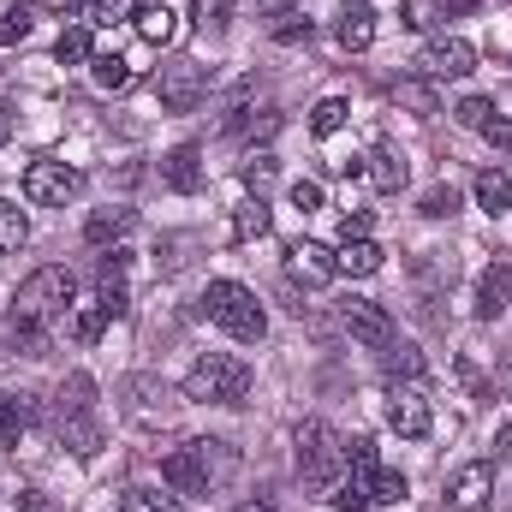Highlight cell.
<instances>
[{
  "instance_id": "obj_31",
  "label": "cell",
  "mask_w": 512,
  "mask_h": 512,
  "mask_svg": "<svg viewBox=\"0 0 512 512\" xmlns=\"http://www.w3.org/2000/svg\"><path fill=\"white\" fill-rule=\"evenodd\" d=\"M268 227H274V209H268L262 197H251V203H245V209L233 215V239H239V245H251V239H262Z\"/></svg>"
},
{
  "instance_id": "obj_47",
  "label": "cell",
  "mask_w": 512,
  "mask_h": 512,
  "mask_svg": "<svg viewBox=\"0 0 512 512\" xmlns=\"http://www.w3.org/2000/svg\"><path fill=\"white\" fill-rule=\"evenodd\" d=\"M483 137H489L495 149H512V114H489V120H483Z\"/></svg>"
},
{
  "instance_id": "obj_11",
  "label": "cell",
  "mask_w": 512,
  "mask_h": 512,
  "mask_svg": "<svg viewBox=\"0 0 512 512\" xmlns=\"http://www.w3.org/2000/svg\"><path fill=\"white\" fill-rule=\"evenodd\" d=\"M489 495H495V465H489V459H471V465H459L453 483H447V512H483Z\"/></svg>"
},
{
  "instance_id": "obj_45",
  "label": "cell",
  "mask_w": 512,
  "mask_h": 512,
  "mask_svg": "<svg viewBox=\"0 0 512 512\" xmlns=\"http://www.w3.org/2000/svg\"><path fill=\"white\" fill-rule=\"evenodd\" d=\"M292 209L316 215V209H322V179H298V185H292Z\"/></svg>"
},
{
  "instance_id": "obj_17",
  "label": "cell",
  "mask_w": 512,
  "mask_h": 512,
  "mask_svg": "<svg viewBox=\"0 0 512 512\" xmlns=\"http://www.w3.org/2000/svg\"><path fill=\"white\" fill-rule=\"evenodd\" d=\"M477 0H405L399 6V24L405 30H441L447 18H459V12H471Z\"/></svg>"
},
{
  "instance_id": "obj_5",
  "label": "cell",
  "mask_w": 512,
  "mask_h": 512,
  "mask_svg": "<svg viewBox=\"0 0 512 512\" xmlns=\"http://www.w3.org/2000/svg\"><path fill=\"white\" fill-rule=\"evenodd\" d=\"M209 84H215V72H209L203 60H191V54L167 60V66H161V78H155V90H161V108H167V114H191V108H203V102H209Z\"/></svg>"
},
{
  "instance_id": "obj_12",
  "label": "cell",
  "mask_w": 512,
  "mask_h": 512,
  "mask_svg": "<svg viewBox=\"0 0 512 512\" xmlns=\"http://www.w3.org/2000/svg\"><path fill=\"white\" fill-rule=\"evenodd\" d=\"M286 274L304 280V286H328L340 274V256L328 251L322 239H298V245H286Z\"/></svg>"
},
{
  "instance_id": "obj_49",
  "label": "cell",
  "mask_w": 512,
  "mask_h": 512,
  "mask_svg": "<svg viewBox=\"0 0 512 512\" xmlns=\"http://www.w3.org/2000/svg\"><path fill=\"white\" fill-rule=\"evenodd\" d=\"M18 512H60V507H54L42 489H18Z\"/></svg>"
},
{
  "instance_id": "obj_10",
  "label": "cell",
  "mask_w": 512,
  "mask_h": 512,
  "mask_svg": "<svg viewBox=\"0 0 512 512\" xmlns=\"http://www.w3.org/2000/svg\"><path fill=\"white\" fill-rule=\"evenodd\" d=\"M48 429H54V441H60L66 453H78V459H96V453H102V417H96V411H48Z\"/></svg>"
},
{
  "instance_id": "obj_46",
  "label": "cell",
  "mask_w": 512,
  "mask_h": 512,
  "mask_svg": "<svg viewBox=\"0 0 512 512\" xmlns=\"http://www.w3.org/2000/svg\"><path fill=\"white\" fill-rule=\"evenodd\" d=\"M489 114H495V108H489L483 96H465V102H459V126H471V131H483V120H489Z\"/></svg>"
},
{
  "instance_id": "obj_8",
  "label": "cell",
  "mask_w": 512,
  "mask_h": 512,
  "mask_svg": "<svg viewBox=\"0 0 512 512\" xmlns=\"http://www.w3.org/2000/svg\"><path fill=\"white\" fill-rule=\"evenodd\" d=\"M417 72H423L429 84H447V78H471V72H477V48H471L465 36H435V42L417 54Z\"/></svg>"
},
{
  "instance_id": "obj_9",
  "label": "cell",
  "mask_w": 512,
  "mask_h": 512,
  "mask_svg": "<svg viewBox=\"0 0 512 512\" xmlns=\"http://www.w3.org/2000/svg\"><path fill=\"white\" fill-rule=\"evenodd\" d=\"M387 423H393L405 441H423V435H429L435 411H429V393H423V382H393V387H387Z\"/></svg>"
},
{
  "instance_id": "obj_24",
  "label": "cell",
  "mask_w": 512,
  "mask_h": 512,
  "mask_svg": "<svg viewBox=\"0 0 512 512\" xmlns=\"http://www.w3.org/2000/svg\"><path fill=\"white\" fill-rule=\"evenodd\" d=\"M340 274H358V280H364V274H376V268H382V245H376V239H340Z\"/></svg>"
},
{
  "instance_id": "obj_21",
  "label": "cell",
  "mask_w": 512,
  "mask_h": 512,
  "mask_svg": "<svg viewBox=\"0 0 512 512\" xmlns=\"http://www.w3.org/2000/svg\"><path fill=\"white\" fill-rule=\"evenodd\" d=\"M131 24H137V36H143V42H155V48H167V42L179 36V18H173V6H161V0L137 6V12H131Z\"/></svg>"
},
{
  "instance_id": "obj_18",
  "label": "cell",
  "mask_w": 512,
  "mask_h": 512,
  "mask_svg": "<svg viewBox=\"0 0 512 512\" xmlns=\"http://www.w3.org/2000/svg\"><path fill=\"white\" fill-rule=\"evenodd\" d=\"M42 411H36V393H0V447H12L18 453V435H24V423H36Z\"/></svg>"
},
{
  "instance_id": "obj_29",
  "label": "cell",
  "mask_w": 512,
  "mask_h": 512,
  "mask_svg": "<svg viewBox=\"0 0 512 512\" xmlns=\"http://www.w3.org/2000/svg\"><path fill=\"white\" fill-rule=\"evenodd\" d=\"M382 370L393 376V382H417V376H423V352H417L411 340H393V346L382 352Z\"/></svg>"
},
{
  "instance_id": "obj_15",
  "label": "cell",
  "mask_w": 512,
  "mask_h": 512,
  "mask_svg": "<svg viewBox=\"0 0 512 512\" xmlns=\"http://www.w3.org/2000/svg\"><path fill=\"white\" fill-rule=\"evenodd\" d=\"M161 179H167V191H179V197L203 191V149H197V143H179V149L161 161Z\"/></svg>"
},
{
  "instance_id": "obj_37",
  "label": "cell",
  "mask_w": 512,
  "mask_h": 512,
  "mask_svg": "<svg viewBox=\"0 0 512 512\" xmlns=\"http://www.w3.org/2000/svg\"><path fill=\"white\" fill-rule=\"evenodd\" d=\"M90 78H96L102 90H126V84H131V66L120 60V54H96V60H90Z\"/></svg>"
},
{
  "instance_id": "obj_51",
  "label": "cell",
  "mask_w": 512,
  "mask_h": 512,
  "mask_svg": "<svg viewBox=\"0 0 512 512\" xmlns=\"http://www.w3.org/2000/svg\"><path fill=\"white\" fill-rule=\"evenodd\" d=\"M6 137H12V108L0 102V149H6Z\"/></svg>"
},
{
  "instance_id": "obj_4",
  "label": "cell",
  "mask_w": 512,
  "mask_h": 512,
  "mask_svg": "<svg viewBox=\"0 0 512 512\" xmlns=\"http://www.w3.org/2000/svg\"><path fill=\"white\" fill-rule=\"evenodd\" d=\"M340 471H346V441H340V429L304 423V429H298V483H304V495H328V489L340 483Z\"/></svg>"
},
{
  "instance_id": "obj_41",
  "label": "cell",
  "mask_w": 512,
  "mask_h": 512,
  "mask_svg": "<svg viewBox=\"0 0 512 512\" xmlns=\"http://www.w3.org/2000/svg\"><path fill=\"white\" fill-rule=\"evenodd\" d=\"M423 215H429V221H447V215H459V191H453V185H435V191H423Z\"/></svg>"
},
{
  "instance_id": "obj_19",
  "label": "cell",
  "mask_w": 512,
  "mask_h": 512,
  "mask_svg": "<svg viewBox=\"0 0 512 512\" xmlns=\"http://www.w3.org/2000/svg\"><path fill=\"white\" fill-rule=\"evenodd\" d=\"M131 227H137V209L114 203V209H96V215L84 221V239H90V245H120Z\"/></svg>"
},
{
  "instance_id": "obj_6",
  "label": "cell",
  "mask_w": 512,
  "mask_h": 512,
  "mask_svg": "<svg viewBox=\"0 0 512 512\" xmlns=\"http://www.w3.org/2000/svg\"><path fill=\"white\" fill-rule=\"evenodd\" d=\"M78 191H84V173L66 167V161H30V167H24V197H30L36 209H66Z\"/></svg>"
},
{
  "instance_id": "obj_32",
  "label": "cell",
  "mask_w": 512,
  "mask_h": 512,
  "mask_svg": "<svg viewBox=\"0 0 512 512\" xmlns=\"http://www.w3.org/2000/svg\"><path fill=\"white\" fill-rule=\"evenodd\" d=\"M346 120H352V102H346V96H322V102L310 108V131H316V137H334Z\"/></svg>"
},
{
  "instance_id": "obj_34",
  "label": "cell",
  "mask_w": 512,
  "mask_h": 512,
  "mask_svg": "<svg viewBox=\"0 0 512 512\" xmlns=\"http://www.w3.org/2000/svg\"><path fill=\"white\" fill-rule=\"evenodd\" d=\"M54 411H96V382L78 370V376H66L60 393H54Z\"/></svg>"
},
{
  "instance_id": "obj_53",
  "label": "cell",
  "mask_w": 512,
  "mask_h": 512,
  "mask_svg": "<svg viewBox=\"0 0 512 512\" xmlns=\"http://www.w3.org/2000/svg\"><path fill=\"white\" fill-rule=\"evenodd\" d=\"M233 512H280V507H268V501H245V507H233Z\"/></svg>"
},
{
  "instance_id": "obj_38",
  "label": "cell",
  "mask_w": 512,
  "mask_h": 512,
  "mask_svg": "<svg viewBox=\"0 0 512 512\" xmlns=\"http://www.w3.org/2000/svg\"><path fill=\"white\" fill-rule=\"evenodd\" d=\"M227 18H233V6H227V0H191V24H197V30L221 36V30H227Z\"/></svg>"
},
{
  "instance_id": "obj_39",
  "label": "cell",
  "mask_w": 512,
  "mask_h": 512,
  "mask_svg": "<svg viewBox=\"0 0 512 512\" xmlns=\"http://www.w3.org/2000/svg\"><path fill=\"white\" fill-rule=\"evenodd\" d=\"M310 36H316V18H304V12H280V24H274V42L298 48V42H310Z\"/></svg>"
},
{
  "instance_id": "obj_2",
  "label": "cell",
  "mask_w": 512,
  "mask_h": 512,
  "mask_svg": "<svg viewBox=\"0 0 512 512\" xmlns=\"http://www.w3.org/2000/svg\"><path fill=\"white\" fill-rule=\"evenodd\" d=\"M203 316L215 328H227L233 340H245V346H262V334H268V316H262L256 292L239 286V280H209L203 286Z\"/></svg>"
},
{
  "instance_id": "obj_35",
  "label": "cell",
  "mask_w": 512,
  "mask_h": 512,
  "mask_svg": "<svg viewBox=\"0 0 512 512\" xmlns=\"http://www.w3.org/2000/svg\"><path fill=\"white\" fill-rule=\"evenodd\" d=\"M6 346H12L18 358H42V352H48V328H42V322H12Z\"/></svg>"
},
{
  "instance_id": "obj_25",
  "label": "cell",
  "mask_w": 512,
  "mask_h": 512,
  "mask_svg": "<svg viewBox=\"0 0 512 512\" xmlns=\"http://www.w3.org/2000/svg\"><path fill=\"white\" fill-rule=\"evenodd\" d=\"M191 453L203 459V477H209V489H215V483H227V477L239 471V453H233L227 441H191Z\"/></svg>"
},
{
  "instance_id": "obj_23",
  "label": "cell",
  "mask_w": 512,
  "mask_h": 512,
  "mask_svg": "<svg viewBox=\"0 0 512 512\" xmlns=\"http://www.w3.org/2000/svg\"><path fill=\"white\" fill-rule=\"evenodd\" d=\"M477 209L483 215H507L512 209V173H501V167H489V173H477Z\"/></svg>"
},
{
  "instance_id": "obj_3",
  "label": "cell",
  "mask_w": 512,
  "mask_h": 512,
  "mask_svg": "<svg viewBox=\"0 0 512 512\" xmlns=\"http://www.w3.org/2000/svg\"><path fill=\"white\" fill-rule=\"evenodd\" d=\"M245 393H251V364L233 352H203L185 376V399L197 405H245Z\"/></svg>"
},
{
  "instance_id": "obj_40",
  "label": "cell",
  "mask_w": 512,
  "mask_h": 512,
  "mask_svg": "<svg viewBox=\"0 0 512 512\" xmlns=\"http://www.w3.org/2000/svg\"><path fill=\"white\" fill-rule=\"evenodd\" d=\"M239 173H245V185L262 197V191L274 185V155H268V149H256V155H245V167H239Z\"/></svg>"
},
{
  "instance_id": "obj_22",
  "label": "cell",
  "mask_w": 512,
  "mask_h": 512,
  "mask_svg": "<svg viewBox=\"0 0 512 512\" xmlns=\"http://www.w3.org/2000/svg\"><path fill=\"white\" fill-rule=\"evenodd\" d=\"M334 36H340V48H346V54H364V48L376 42V12H370V6H346Z\"/></svg>"
},
{
  "instance_id": "obj_28",
  "label": "cell",
  "mask_w": 512,
  "mask_h": 512,
  "mask_svg": "<svg viewBox=\"0 0 512 512\" xmlns=\"http://www.w3.org/2000/svg\"><path fill=\"white\" fill-rule=\"evenodd\" d=\"M120 512H185V507H179V495H167V489L131 483L126 495H120Z\"/></svg>"
},
{
  "instance_id": "obj_43",
  "label": "cell",
  "mask_w": 512,
  "mask_h": 512,
  "mask_svg": "<svg viewBox=\"0 0 512 512\" xmlns=\"http://www.w3.org/2000/svg\"><path fill=\"white\" fill-rule=\"evenodd\" d=\"M376 501H370V489L352 477V483H340V495H334V512H370Z\"/></svg>"
},
{
  "instance_id": "obj_42",
  "label": "cell",
  "mask_w": 512,
  "mask_h": 512,
  "mask_svg": "<svg viewBox=\"0 0 512 512\" xmlns=\"http://www.w3.org/2000/svg\"><path fill=\"white\" fill-rule=\"evenodd\" d=\"M399 102H405V108H417L423 120L435 114V90H429V84H417V78H405V84H399Z\"/></svg>"
},
{
  "instance_id": "obj_52",
  "label": "cell",
  "mask_w": 512,
  "mask_h": 512,
  "mask_svg": "<svg viewBox=\"0 0 512 512\" xmlns=\"http://www.w3.org/2000/svg\"><path fill=\"white\" fill-rule=\"evenodd\" d=\"M256 6H262V12H274V18H280V12H292V0H256Z\"/></svg>"
},
{
  "instance_id": "obj_14",
  "label": "cell",
  "mask_w": 512,
  "mask_h": 512,
  "mask_svg": "<svg viewBox=\"0 0 512 512\" xmlns=\"http://www.w3.org/2000/svg\"><path fill=\"white\" fill-rule=\"evenodd\" d=\"M161 483H167L173 495H209V477H203V459H197L191 447H173V453L161 459Z\"/></svg>"
},
{
  "instance_id": "obj_27",
  "label": "cell",
  "mask_w": 512,
  "mask_h": 512,
  "mask_svg": "<svg viewBox=\"0 0 512 512\" xmlns=\"http://www.w3.org/2000/svg\"><path fill=\"white\" fill-rule=\"evenodd\" d=\"M30 30H36V0H12L0 12V48H18Z\"/></svg>"
},
{
  "instance_id": "obj_48",
  "label": "cell",
  "mask_w": 512,
  "mask_h": 512,
  "mask_svg": "<svg viewBox=\"0 0 512 512\" xmlns=\"http://www.w3.org/2000/svg\"><path fill=\"white\" fill-rule=\"evenodd\" d=\"M340 239H370V209H346L340 215Z\"/></svg>"
},
{
  "instance_id": "obj_7",
  "label": "cell",
  "mask_w": 512,
  "mask_h": 512,
  "mask_svg": "<svg viewBox=\"0 0 512 512\" xmlns=\"http://www.w3.org/2000/svg\"><path fill=\"white\" fill-rule=\"evenodd\" d=\"M340 328H346L358 346H370V352H387V346L399 340L387 304H376V298H346V304H340Z\"/></svg>"
},
{
  "instance_id": "obj_36",
  "label": "cell",
  "mask_w": 512,
  "mask_h": 512,
  "mask_svg": "<svg viewBox=\"0 0 512 512\" xmlns=\"http://www.w3.org/2000/svg\"><path fill=\"white\" fill-rule=\"evenodd\" d=\"M24 239H30L24 209H18V203H0V256H6V251H24Z\"/></svg>"
},
{
  "instance_id": "obj_44",
  "label": "cell",
  "mask_w": 512,
  "mask_h": 512,
  "mask_svg": "<svg viewBox=\"0 0 512 512\" xmlns=\"http://www.w3.org/2000/svg\"><path fill=\"white\" fill-rule=\"evenodd\" d=\"M131 12H137V0H96V6H90V24H108V30H114Z\"/></svg>"
},
{
  "instance_id": "obj_33",
  "label": "cell",
  "mask_w": 512,
  "mask_h": 512,
  "mask_svg": "<svg viewBox=\"0 0 512 512\" xmlns=\"http://www.w3.org/2000/svg\"><path fill=\"white\" fill-rule=\"evenodd\" d=\"M54 60H60V66H84V60H96V42H90V30H84V24L60 30V42H54Z\"/></svg>"
},
{
  "instance_id": "obj_1",
  "label": "cell",
  "mask_w": 512,
  "mask_h": 512,
  "mask_svg": "<svg viewBox=\"0 0 512 512\" xmlns=\"http://www.w3.org/2000/svg\"><path fill=\"white\" fill-rule=\"evenodd\" d=\"M72 298H78V274L66 262H48L12 292V322H42L48 328V322H60L72 310Z\"/></svg>"
},
{
  "instance_id": "obj_20",
  "label": "cell",
  "mask_w": 512,
  "mask_h": 512,
  "mask_svg": "<svg viewBox=\"0 0 512 512\" xmlns=\"http://www.w3.org/2000/svg\"><path fill=\"white\" fill-rule=\"evenodd\" d=\"M364 179H370L376 191L393 197V191L411 179V167H405V155H399V149H370V155H364Z\"/></svg>"
},
{
  "instance_id": "obj_13",
  "label": "cell",
  "mask_w": 512,
  "mask_h": 512,
  "mask_svg": "<svg viewBox=\"0 0 512 512\" xmlns=\"http://www.w3.org/2000/svg\"><path fill=\"white\" fill-rule=\"evenodd\" d=\"M274 131H280V108L274 102H239L227 114V137H239V143H268Z\"/></svg>"
},
{
  "instance_id": "obj_30",
  "label": "cell",
  "mask_w": 512,
  "mask_h": 512,
  "mask_svg": "<svg viewBox=\"0 0 512 512\" xmlns=\"http://www.w3.org/2000/svg\"><path fill=\"white\" fill-rule=\"evenodd\" d=\"M108 322H114V310L96 298V304H84V310L72 316V340H78V346H96V340L108 334Z\"/></svg>"
},
{
  "instance_id": "obj_50",
  "label": "cell",
  "mask_w": 512,
  "mask_h": 512,
  "mask_svg": "<svg viewBox=\"0 0 512 512\" xmlns=\"http://www.w3.org/2000/svg\"><path fill=\"white\" fill-rule=\"evenodd\" d=\"M507 453H512V423H501V435H495V465H501Z\"/></svg>"
},
{
  "instance_id": "obj_16",
  "label": "cell",
  "mask_w": 512,
  "mask_h": 512,
  "mask_svg": "<svg viewBox=\"0 0 512 512\" xmlns=\"http://www.w3.org/2000/svg\"><path fill=\"white\" fill-rule=\"evenodd\" d=\"M507 304H512V268L507 262H495V268H483V280H477V316L483 322H495V316H507Z\"/></svg>"
},
{
  "instance_id": "obj_26",
  "label": "cell",
  "mask_w": 512,
  "mask_h": 512,
  "mask_svg": "<svg viewBox=\"0 0 512 512\" xmlns=\"http://www.w3.org/2000/svg\"><path fill=\"white\" fill-rule=\"evenodd\" d=\"M358 483L370 489V501H376V507H399V501L411 495V483H405L399 471H387V465H376V471H364Z\"/></svg>"
}]
</instances>
